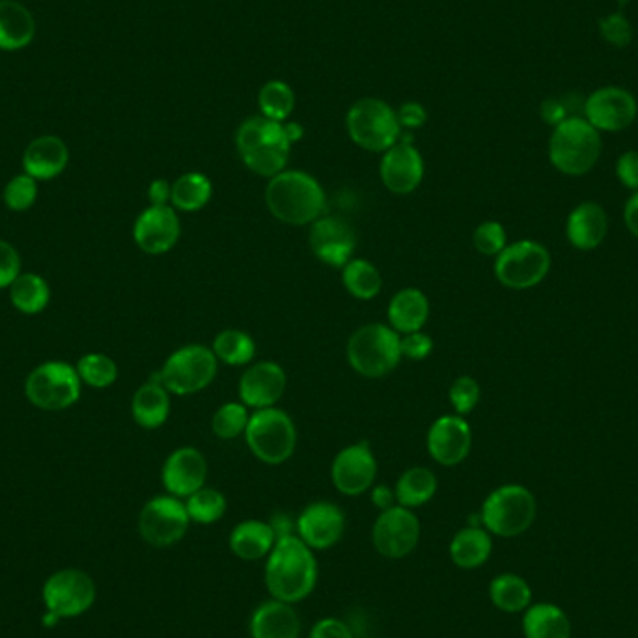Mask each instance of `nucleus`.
<instances>
[{
	"mask_svg": "<svg viewBox=\"0 0 638 638\" xmlns=\"http://www.w3.org/2000/svg\"><path fill=\"white\" fill-rule=\"evenodd\" d=\"M318 558L297 534L276 540L265 562V587L273 600L290 605L300 603L312 594L318 584Z\"/></svg>",
	"mask_w": 638,
	"mask_h": 638,
	"instance_id": "f257e3e1",
	"label": "nucleus"
},
{
	"mask_svg": "<svg viewBox=\"0 0 638 638\" xmlns=\"http://www.w3.org/2000/svg\"><path fill=\"white\" fill-rule=\"evenodd\" d=\"M265 204L273 217L292 226L318 221L326 211L327 197L318 179L303 170H284L269 179Z\"/></svg>",
	"mask_w": 638,
	"mask_h": 638,
	"instance_id": "f03ea898",
	"label": "nucleus"
},
{
	"mask_svg": "<svg viewBox=\"0 0 638 638\" xmlns=\"http://www.w3.org/2000/svg\"><path fill=\"white\" fill-rule=\"evenodd\" d=\"M236 147L250 173L271 179L286 170L292 142L287 141L284 123L260 115L250 116L237 128Z\"/></svg>",
	"mask_w": 638,
	"mask_h": 638,
	"instance_id": "7ed1b4c3",
	"label": "nucleus"
},
{
	"mask_svg": "<svg viewBox=\"0 0 638 638\" xmlns=\"http://www.w3.org/2000/svg\"><path fill=\"white\" fill-rule=\"evenodd\" d=\"M603 142L598 129L581 116H569L553 128L550 139V161L566 176H584L601 157Z\"/></svg>",
	"mask_w": 638,
	"mask_h": 638,
	"instance_id": "20e7f679",
	"label": "nucleus"
},
{
	"mask_svg": "<svg viewBox=\"0 0 638 638\" xmlns=\"http://www.w3.org/2000/svg\"><path fill=\"white\" fill-rule=\"evenodd\" d=\"M402 334L385 323H370L353 332L347 342V363L368 379L389 376L402 361Z\"/></svg>",
	"mask_w": 638,
	"mask_h": 638,
	"instance_id": "39448f33",
	"label": "nucleus"
},
{
	"mask_svg": "<svg viewBox=\"0 0 638 638\" xmlns=\"http://www.w3.org/2000/svg\"><path fill=\"white\" fill-rule=\"evenodd\" d=\"M536 498L519 484H506L489 493L482 505V527L498 537H518L536 519Z\"/></svg>",
	"mask_w": 638,
	"mask_h": 638,
	"instance_id": "423d86ee",
	"label": "nucleus"
},
{
	"mask_svg": "<svg viewBox=\"0 0 638 638\" xmlns=\"http://www.w3.org/2000/svg\"><path fill=\"white\" fill-rule=\"evenodd\" d=\"M345 128L358 147L374 154H385L400 142L403 133L397 110L377 97H363L353 103L345 116Z\"/></svg>",
	"mask_w": 638,
	"mask_h": 638,
	"instance_id": "0eeeda50",
	"label": "nucleus"
},
{
	"mask_svg": "<svg viewBox=\"0 0 638 638\" xmlns=\"http://www.w3.org/2000/svg\"><path fill=\"white\" fill-rule=\"evenodd\" d=\"M83 381L78 368L66 361H45L34 368L25 381V397L42 411H66L81 398Z\"/></svg>",
	"mask_w": 638,
	"mask_h": 638,
	"instance_id": "6e6552de",
	"label": "nucleus"
},
{
	"mask_svg": "<svg viewBox=\"0 0 638 638\" xmlns=\"http://www.w3.org/2000/svg\"><path fill=\"white\" fill-rule=\"evenodd\" d=\"M250 452L268 465H282L294 456L297 429L292 416L282 409H256L245 429Z\"/></svg>",
	"mask_w": 638,
	"mask_h": 638,
	"instance_id": "1a4fd4ad",
	"label": "nucleus"
},
{
	"mask_svg": "<svg viewBox=\"0 0 638 638\" xmlns=\"http://www.w3.org/2000/svg\"><path fill=\"white\" fill-rule=\"evenodd\" d=\"M218 361L211 347L191 344L179 347L161 368V383L170 394L191 397L213 383L217 377Z\"/></svg>",
	"mask_w": 638,
	"mask_h": 638,
	"instance_id": "9d476101",
	"label": "nucleus"
},
{
	"mask_svg": "<svg viewBox=\"0 0 638 638\" xmlns=\"http://www.w3.org/2000/svg\"><path fill=\"white\" fill-rule=\"evenodd\" d=\"M551 265L553 260L545 245L521 239L506 245L495 258V276L508 290H530L547 279Z\"/></svg>",
	"mask_w": 638,
	"mask_h": 638,
	"instance_id": "9b49d317",
	"label": "nucleus"
},
{
	"mask_svg": "<svg viewBox=\"0 0 638 638\" xmlns=\"http://www.w3.org/2000/svg\"><path fill=\"white\" fill-rule=\"evenodd\" d=\"M189 511L181 498L160 495L147 500L139 516V532L152 547H173L186 537L191 527Z\"/></svg>",
	"mask_w": 638,
	"mask_h": 638,
	"instance_id": "f8f14e48",
	"label": "nucleus"
},
{
	"mask_svg": "<svg viewBox=\"0 0 638 638\" xmlns=\"http://www.w3.org/2000/svg\"><path fill=\"white\" fill-rule=\"evenodd\" d=\"M421 534V521L415 511L397 505L379 511L371 529V543L379 555L390 560H400L418 547Z\"/></svg>",
	"mask_w": 638,
	"mask_h": 638,
	"instance_id": "ddd939ff",
	"label": "nucleus"
},
{
	"mask_svg": "<svg viewBox=\"0 0 638 638\" xmlns=\"http://www.w3.org/2000/svg\"><path fill=\"white\" fill-rule=\"evenodd\" d=\"M45 606L58 618H75L96 601V584L79 569H62L49 577L44 587Z\"/></svg>",
	"mask_w": 638,
	"mask_h": 638,
	"instance_id": "4468645a",
	"label": "nucleus"
},
{
	"mask_svg": "<svg viewBox=\"0 0 638 638\" xmlns=\"http://www.w3.org/2000/svg\"><path fill=\"white\" fill-rule=\"evenodd\" d=\"M587 118L598 131L619 133L637 120L638 103L631 92L622 86H603L592 92L582 105Z\"/></svg>",
	"mask_w": 638,
	"mask_h": 638,
	"instance_id": "2eb2a0df",
	"label": "nucleus"
},
{
	"mask_svg": "<svg viewBox=\"0 0 638 638\" xmlns=\"http://www.w3.org/2000/svg\"><path fill=\"white\" fill-rule=\"evenodd\" d=\"M331 478L342 495L358 497L376 484L377 460L368 442L342 448L332 461Z\"/></svg>",
	"mask_w": 638,
	"mask_h": 638,
	"instance_id": "dca6fc26",
	"label": "nucleus"
},
{
	"mask_svg": "<svg viewBox=\"0 0 638 638\" xmlns=\"http://www.w3.org/2000/svg\"><path fill=\"white\" fill-rule=\"evenodd\" d=\"M345 532V513L329 500H318L300 511L295 521V534L312 551H327L342 540Z\"/></svg>",
	"mask_w": 638,
	"mask_h": 638,
	"instance_id": "f3484780",
	"label": "nucleus"
},
{
	"mask_svg": "<svg viewBox=\"0 0 638 638\" xmlns=\"http://www.w3.org/2000/svg\"><path fill=\"white\" fill-rule=\"evenodd\" d=\"M181 221L173 205H150L133 224V239L146 255H165L178 245Z\"/></svg>",
	"mask_w": 638,
	"mask_h": 638,
	"instance_id": "a211bd4d",
	"label": "nucleus"
},
{
	"mask_svg": "<svg viewBox=\"0 0 638 638\" xmlns=\"http://www.w3.org/2000/svg\"><path fill=\"white\" fill-rule=\"evenodd\" d=\"M308 243L319 262L331 268H344L352 260L357 237L352 224L340 217H319L314 221Z\"/></svg>",
	"mask_w": 638,
	"mask_h": 638,
	"instance_id": "6ab92c4d",
	"label": "nucleus"
},
{
	"mask_svg": "<svg viewBox=\"0 0 638 638\" xmlns=\"http://www.w3.org/2000/svg\"><path fill=\"white\" fill-rule=\"evenodd\" d=\"M473 448V432L460 415H445L432 424L428 452L442 466H456L469 458Z\"/></svg>",
	"mask_w": 638,
	"mask_h": 638,
	"instance_id": "aec40b11",
	"label": "nucleus"
},
{
	"mask_svg": "<svg viewBox=\"0 0 638 638\" xmlns=\"http://www.w3.org/2000/svg\"><path fill=\"white\" fill-rule=\"evenodd\" d=\"M383 186L394 194H409L421 187L424 179V160L407 137L387 150L379 165Z\"/></svg>",
	"mask_w": 638,
	"mask_h": 638,
	"instance_id": "412c9836",
	"label": "nucleus"
},
{
	"mask_svg": "<svg viewBox=\"0 0 638 638\" xmlns=\"http://www.w3.org/2000/svg\"><path fill=\"white\" fill-rule=\"evenodd\" d=\"M161 480L166 493L178 498H189L199 492L208 480V461L204 453L192 447H181L166 458Z\"/></svg>",
	"mask_w": 638,
	"mask_h": 638,
	"instance_id": "4be33fe9",
	"label": "nucleus"
},
{
	"mask_svg": "<svg viewBox=\"0 0 638 638\" xmlns=\"http://www.w3.org/2000/svg\"><path fill=\"white\" fill-rule=\"evenodd\" d=\"M287 387V376L281 364L273 361L249 366L241 379H239V398L247 407L268 409L275 407L279 400L284 397Z\"/></svg>",
	"mask_w": 638,
	"mask_h": 638,
	"instance_id": "5701e85b",
	"label": "nucleus"
},
{
	"mask_svg": "<svg viewBox=\"0 0 638 638\" xmlns=\"http://www.w3.org/2000/svg\"><path fill=\"white\" fill-rule=\"evenodd\" d=\"M70 163V147L57 134H42L25 147L23 173L38 181H49L64 173Z\"/></svg>",
	"mask_w": 638,
	"mask_h": 638,
	"instance_id": "b1692460",
	"label": "nucleus"
},
{
	"mask_svg": "<svg viewBox=\"0 0 638 638\" xmlns=\"http://www.w3.org/2000/svg\"><path fill=\"white\" fill-rule=\"evenodd\" d=\"M250 638H299L300 618L294 605L284 601H263L250 616Z\"/></svg>",
	"mask_w": 638,
	"mask_h": 638,
	"instance_id": "393cba45",
	"label": "nucleus"
},
{
	"mask_svg": "<svg viewBox=\"0 0 638 638\" xmlns=\"http://www.w3.org/2000/svg\"><path fill=\"white\" fill-rule=\"evenodd\" d=\"M609 234V217L605 210L595 202H581L569 213L566 223V237L571 247L590 252L605 241Z\"/></svg>",
	"mask_w": 638,
	"mask_h": 638,
	"instance_id": "a878e982",
	"label": "nucleus"
},
{
	"mask_svg": "<svg viewBox=\"0 0 638 638\" xmlns=\"http://www.w3.org/2000/svg\"><path fill=\"white\" fill-rule=\"evenodd\" d=\"M33 12L20 0H0V51H23L36 38Z\"/></svg>",
	"mask_w": 638,
	"mask_h": 638,
	"instance_id": "bb28decb",
	"label": "nucleus"
},
{
	"mask_svg": "<svg viewBox=\"0 0 638 638\" xmlns=\"http://www.w3.org/2000/svg\"><path fill=\"white\" fill-rule=\"evenodd\" d=\"M389 326L398 334L422 331L429 318V300L418 287H403L389 303Z\"/></svg>",
	"mask_w": 638,
	"mask_h": 638,
	"instance_id": "cd10ccee",
	"label": "nucleus"
},
{
	"mask_svg": "<svg viewBox=\"0 0 638 638\" xmlns=\"http://www.w3.org/2000/svg\"><path fill=\"white\" fill-rule=\"evenodd\" d=\"M275 543L276 534L273 527L269 524V521L265 523L258 519H247L236 524L228 540L232 553L245 562L268 558Z\"/></svg>",
	"mask_w": 638,
	"mask_h": 638,
	"instance_id": "c85d7f7f",
	"label": "nucleus"
},
{
	"mask_svg": "<svg viewBox=\"0 0 638 638\" xmlns=\"http://www.w3.org/2000/svg\"><path fill=\"white\" fill-rule=\"evenodd\" d=\"M131 415L144 429H157L170 416V392L163 387L155 376L134 392L131 402Z\"/></svg>",
	"mask_w": 638,
	"mask_h": 638,
	"instance_id": "c756f323",
	"label": "nucleus"
},
{
	"mask_svg": "<svg viewBox=\"0 0 638 638\" xmlns=\"http://www.w3.org/2000/svg\"><path fill=\"white\" fill-rule=\"evenodd\" d=\"M450 558L460 569H478L489 560L493 551L492 534L484 527L469 524L450 542Z\"/></svg>",
	"mask_w": 638,
	"mask_h": 638,
	"instance_id": "7c9ffc66",
	"label": "nucleus"
},
{
	"mask_svg": "<svg viewBox=\"0 0 638 638\" xmlns=\"http://www.w3.org/2000/svg\"><path fill=\"white\" fill-rule=\"evenodd\" d=\"M523 633L527 638H571V624L560 606L536 603L524 611Z\"/></svg>",
	"mask_w": 638,
	"mask_h": 638,
	"instance_id": "2f4dec72",
	"label": "nucleus"
},
{
	"mask_svg": "<svg viewBox=\"0 0 638 638\" xmlns=\"http://www.w3.org/2000/svg\"><path fill=\"white\" fill-rule=\"evenodd\" d=\"M439 487L437 476L428 466H411L405 473L398 478L397 503L403 508L415 510L421 506L428 505L429 500L435 497Z\"/></svg>",
	"mask_w": 638,
	"mask_h": 638,
	"instance_id": "473e14b6",
	"label": "nucleus"
},
{
	"mask_svg": "<svg viewBox=\"0 0 638 638\" xmlns=\"http://www.w3.org/2000/svg\"><path fill=\"white\" fill-rule=\"evenodd\" d=\"M489 600L503 613H524L532 601V590L519 575H497L489 584Z\"/></svg>",
	"mask_w": 638,
	"mask_h": 638,
	"instance_id": "72a5a7b5",
	"label": "nucleus"
},
{
	"mask_svg": "<svg viewBox=\"0 0 638 638\" xmlns=\"http://www.w3.org/2000/svg\"><path fill=\"white\" fill-rule=\"evenodd\" d=\"M8 290L13 308L26 316L44 312L51 300V287L36 273H21Z\"/></svg>",
	"mask_w": 638,
	"mask_h": 638,
	"instance_id": "f704fd0d",
	"label": "nucleus"
},
{
	"mask_svg": "<svg viewBox=\"0 0 638 638\" xmlns=\"http://www.w3.org/2000/svg\"><path fill=\"white\" fill-rule=\"evenodd\" d=\"M213 194L211 179L202 173H187L173 184L170 205L176 211L194 213L208 205Z\"/></svg>",
	"mask_w": 638,
	"mask_h": 638,
	"instance_id": "c9c22d12",
	"label": "nucleus"
},
{
	"mask_svg": "<svg viewBox=\"0 0 638 638\" xmlns=\"http://www.w3.org/2000/svg\"><path fill=\"white\" fill-rule=\"evenodd\" d=\"M342 282L344 287L357 299L370 300L379 295L383 287V279L379 269L368 260H350L342 268Z\"/></svg>",
	"mask_w": 638,
	"mask_h": 638,
	"instance_id": "e433bc0d",
	"label": "nucleus"
},
{
	"mask_svg": "<svg viewBox=\"0 0 638 638\" xmlns=\"http://www.w3.org/2000/svg\"><path fill=\"white\" fill-rule=\"evenodd\" d=\"M211 350L215 353L218 363L228 366H245L250 364L256 357L255 340L250 339L249 332L239 329H226L218 332Z\"/></svg>",
	"mask_w": 638,
	"mask_h": 638,
	"instance_id": "4c0bfd02",
	"label": "nucleus"
},
{
	"mask_svg": "<svg viewBox=\"0 0 638 638\" xmlns=\"http://www.w3.org/2000/svg\"><path fill=\"white\" fill-rule=\"evenodd\" d=\"M258 107H260V115L269 120L284 123L290 120L295 109L294 90L279 79L268 81L258 92Z\"/></svg>",
	"mask_w": 638,
	"mask_h": 638,
	"instance_id": "58836bf2",
	"label": "nucleus"
},
{
	"mask_svg": "<svg viewBox=\"0 0 638 638\" xmlns=\"http://www.w3.org/2000/svg\"><path fill=\"white\" fill-rule=\"evenodd\" d=\"M75 368L83 385L92 389H109L118 379V364L105 353H86L79 358Z\"/></svg>",
	"mask_w": 638,
	"mask_h": 638,
	"instance_id": "ea45409f",
	"label": "nucleus"
},
{
	"mask_svg": "<svg viewBox=\"0 0 638 638\" xmlns=\"http://www.w3.org/2000/svg\"><path fill=\"white\" fill-rule=\"evenodd\" d=\"M186 506L192 523L199 524L217 523L228 510V503L223 493L205 485L199 492L192 493L191 497L186 498Z\"/></svg>",
	"mask_w": 638,
	"mask_h": 638,
	"instance_id": "a19ab883",
	"label": "nucleus"
},
{
	"mask_svg": "<svg viewBox=\"0 0 638 638\" xmlns=\"http://www.w3.org/2000/svg\"><path fill=\"white\" fill-rule=\"evenodd\" d=\"M249 411L247 405L241 402L224 403L217 409L211 421V429L217 435L218 439L232 440L237 439L239 435L245 434L249 426Z\"/></svg>",
	"mask_w": 638,
	"mask_h": 638,
	"instance_id": "79ce46f5",
	"label": "nucleus"
},
{
	"mask_svg": "<svg viewBox=\"0 0 638 638\" xmlns=\"http://www.w3.org/2000/svg\"><path fill=\"white\" fill-rule=\"evenodd\" d=\"M38 194V179H34L33 176L23 173L13 176L8 181L4 192H2V199H4L8 210L23 213V211H28L36 204Z\"/></svg>",
	"mask_w": 638,
	"mask_h": 638,
	"instance_id": "37998d69",
	"label": "nucleus"
},
{
	"mask_svg": "<svg viewBox=\"0 0 638 638\" xmlns=\"http://www.w3.org/2000/svg\"><path fill=\"white\" fill-rule=\"evenodd\" d=\"M480 397H482V390H480L478 381L471 376L458 377L448 390L450 403L460 416L471 415L480 403Z\"/></svg>",
	"mask_w": 638,
	"mask_h": 638,
	"instance_id": "c03bdc74",
	"label": "nucleus"
},
{
	"mask_svg": "<svg viewBox=\"0 0 638 638\" xmlns=\"http://www.w3.org/2000/svg\"><path fill=\"white\" fill-rule=\"evenodd\" d=\"M473 243L480 255L497 258L508 245L505 226L497 221H485L474 231Z\"/></svg>",
	"mask_w": 638,
	"mask_h": 638,
	"instance_id": "a18cd8bd",
	"label": "nucleus"
},
{
	"mask_svg": "<svg viewBox=\"0 0 638 638\" xmlns=\"http://www.w3.org/2000/svg\"><path fill=\"white\" fill-rule=\"evenodd\" d=\"M600 34L606 44L624 49L633 42L631 21L622 12L609 13L600 20Z\"/></svg>",
	"mask_w": 638,
	"mask_h": 638,
	"instance_id": "49530a36",
	"label": "nucleus"
},
{
	"mask_svg": "<svg viewBox=\"0 0 638 638\" xmlns=\"http://www.w3.org/2000/svg\"><path fill=\"white\" fill-rule=\"evenodd\" d=\"M21 256L12 243L0 239V290H8L13 281L23 273Z\"/></svg>",
	"mask_w": 638,
	"mask_h": 638,
	"instance_id": "de8ad7c7",
	"label": "nucleus"
},
{
	"mask_svg": "<svg viewBox=\"0 0 638 638\" xmlns=\"http://www.w3.org/2000/svg\"><path fill=\"white\" fill-rule=\"evenodd\" d=\"M400 347H402L403 358L424 361L434 352V340L429 339L426 332H409V334H402Z\"/></svg>",
	"mask_w": 638,
	"mask_h": 638,
	"instance_id": "09e8293b",
	"label": "nucleus"
},
{
	"mask_svg": "<svg viewBox=\"0 0 638 638\" xmlns=\"http://www.w3.org/2000/svg\"><path fill=\"white\" fill-rule=\"evenodd\" d=\"M616 178L626 189L638 191V152L631 150L619 155L616 161Z\"/></svg>",
	"mask_w": 638,
	"mask_h": 638,
	"instance_id": "8fccbe9b",
	"label": "nucleus"
},
{
	"mask_svg": "<svg viewBox=\"0 0 638 638\" xmlns=\"http://www.w3.org/2000/svg\"><path fill=\"white\" fill-rule=\"evenodd\" d=\"M308 638H355V635L342 619L323 618L314 624Z\"/></svg>",
	"mask_w": 638,
	"mask_h": 638,
	"instance_id": "3c124183",
	"label": "nucleus"
},
{
	"mask_svg": "<svg viewBox=\"0 0 638 638\" xmlns=\"http://www.w3.org/2000/svg\"><path fill=\"white\" fill-rule=\"evenodd\" d=\"M398 121L400 128L403 129H418L428 120V113L422 107L421 103L409 102L403 103L402 107L397 110Z\"/></svg>",
	"mask_w": 638,
	"mask_h": 638,
	"instance_id": "603ef678",
	"label": "nucleus"
},
{
	"mask_svg": "<svg viewBox=\"0 0 638 638\" xmlns=\"http://www.w3.org/2000/svg\"><path fill=\"white\" fill-rule=\"evenodd\" d=\"M540 115H542V120L547 123V126H553L556 128L558 123L569 118L568 105L556 99V97H551V99H545L540 107Z\"/></svg>",
	"mask_w": 638,
	"mask_h": 638,
	"instance_id": "864d4df0",
	"label": "nucleus"
},
{
	"mask_svg": "<svg viewBox=\"0 0 638 638\" xmlns=\"http://www.w3.org/2000/svg\"><path fill=\"white\" fill-rule=\"evenodd\" d=\"M170 197H173V184H168L166 179H154L147 187L150 205H170Z\"/></svg>",
	"mask_w": 638,
	"mask_h": 638,
	"instance_id": "5fc2aeb1",
	"label": "nucleus"
},
{
	"mask_svg": "<svg viewBox=\"0 0 638 638\" xmlns=\"http://www.w3.org/2000/svg\"><path fill=\"white\" fill-rule=\"evenodd\" d=\"M371 505L376 506L379 511L389 510L392 506H397L394 487L387 484L374 485L371 487Z\"/></svg>",
	"mask_w": 638,
	"mask_h": 638,
	"instance_id": "6e6d98bb",
	"label": "nucleus"
},
{
	"mask_svg": "<svg viewBox=\"0 0 638 638\" xmlns=\"http://www.w3.org/2000/svg\"><path fill=\"white\" fill-rule=\"evenodd\" d=\"M624 223H626L627 231L631 232L633 236L638 239V191L633 192L626 202Z\"/></svg>",
	"mask_w": 638,
	"mask_h": 638,
	"instance_id": "4d7b16f0",
	"label": "nucleus"
},
{
	"mask_svg": "<svg viewBox=\"0 0 638 638\" xmlns=\"http://www.w3.org/2000/svg\"><path fill=\"white\" fill-rule=\"evenodd\" d=\"M269 524L275 530L276 540L295 534V523H292V519L287 518L286 513H275Z\"/></svg>",
	"mask_w": 638,
	"mask_h": 638,
	"instance_id": "13d9d810",
	"label": "nucleus"
},
{
	"mask_svg": "<svg viewBox=\"0 0 638 638\" xmlns=\"http://www.w3.org/2000/svg\"><path fill=\"white\" fill-rule=\"evenodd\" d=\"M284 131H286L287 141L292 142V144L299 142L303 139V134H305V129L297 121H284Z\"/></svg>",
	"mask_w": 638,
	"mask_h": 638,
	"instance_id": "bf43d9fd",
	"label": "nucleus"
},
{
	"mask_svg": "<svg viewBox=\"0 0 638 638\" xmlns=\"http://www.w3.org/2000/svg\"><path fill=\"white\" fill-rule=\"evenodd\" d=\"M616 2H618L619 7H626V4H629V0H616Z\"/></svg>",
	"mask_w": 638,
	"mask_h": 638,
	"instance_id": "052dcab7",
	"label": "nucleus"
}]
</instances>
